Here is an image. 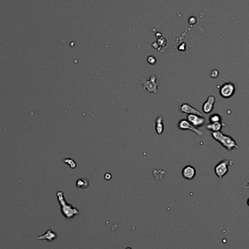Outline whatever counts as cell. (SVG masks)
<instances>
[{
    "mask_svg": "<svg viewBox=\"0 0 249 249\" xmlns=\"http://www.w3.org/2000/svg\"><path fill=\"white\" fill-rule=\"evenodd\" d=\"M187 120H188L193 126H194L197 128H199V127L202 126L205 123L204 117L197 115V114H188V116H187Z\"/></svg>",
    "mask_w": 249,
    "mask_h": 249,
    "instance_id": "52a82bcc",
    "label": "cell"
},
{
    "mask_svg": "<svg viewBox=\"0 0 249 249\" xmlns=\"http://www.w3.org/2000/svg\"><path fill=\"white\" fill-rule=\"evenodd\" d=\"M247 186H246V187H248V188H249V181H247Z\"/></svg>",
    "mask_w": 249,
    "mask_h": 249,
    "instance_id": "ffe728a7",
    "label": "cell"
},
{
    "mask_svg": "<svg viewBox=\"0 0 249 249\" xmlns=\"http://www.w3.org/2000/svg\"><path fill=\"white\" fill-rule=\"evenodd\" d=\"M179 109H180L181 112L184 113V114H197V115L199 116H202V113H200L197 109H194V107H192V106H190L189 104H188V103H184L181 105Z\"/></svg>",
    "mask_w": 249,
    "mask_h": 249,
    "instance_id": "30bf717a",
    "label": "cell"
},
{
    "mask_svg": "<svg viewBox=\"0 0 249 249\" xmlns=\"http://www.w3.org/2000/svg\"><path fill=\"white\" fill-rule=\"evenodd\" d=\"M211 136L214 140L219 142L221 145L228 151H232L235 149H239V146L236 141L229 135L224 134L222 131L211 132Z\"/></svg>",
    "mask_w": 249,
    "mask_h": 249,
    "instance_id": "6da1fadb",
    "label": "cell"
},
{
    "mask_svg": "<svg viewBox=\"0 0 249 249\" xmlns=\"http://www.w3.org/2000/svg\"><path fill=\"white\" fill-rule=\"evenodd\" d=\"M196 175V170L192 165H187L182 170V176L187 180H192Z\"/></svg>",
    "mask_w": 249,
    "mask_h": 249,
    "instance_id": "9c48e42d",
    "label": "cell"
},
{
    "mask_svg": "<svg viewBox=\"0 0 249 249\" xmlns=\"http://www.w3.org/2000/svg\"><path fill=\"white\" fill-rule=\"evenodd\" d=\"M112 175H111L110 174H109V173H107V174H105V176H104V179H106V180H111V179H112Z\"/></svg>",
    "mask_w": 249,
    "mask_h": 249,
    "instance_id": "d6986e66",
    "label": "cell"
},
{
    "mask_svg": "<svg viewBox=\"0 0 249 249\" xmlns=\"http://www.w3.org/2000/svg\"><path fill=\"white\" fill-rule=\"evenodd\" d=\"M147 61L150 63V64H151V65L155 64V63H156V58H154V56H149V58H147Z\"/></svg>",
    "mask_w": 249,
    "mask_h": 249,
    "instance_id": "ac0fdd59",
    "label": "cell"
},
{
    "mask_svg": "<svg viewBox=\"0 0 249 249\" xmlns=\"http://www.w3.org/2000/svg\"><path fill=\"white\" fill-rule=\"evenodd\" d=\"M223 126H225V124L222 123V122H219V123H209L207 125L206 128L211 132H218V131H221Z\"/></svg>",
    "mask_w": 249,
    "mask_h": 249,
    "instance_id": "8fae6325",
    "label": "cell"
},
{
    "mask_svg": "<svg viewBox=\"0 0 249 249\" xmlns=\"http://www.w3.org/2000/svg\"><path fill=\"white\" fill-rule=\"evenodd\" d=\"M219 71L218 70H216V69H214V70H213L211 72V77H212V78H217L218 77H219Z\"/></svg>",
    "mask_w": 249,
    "mask_h": 249,
    "instance_id": "e0dca14e",
    "label": "cell"
},
{
    "mask_svg": "<svg viewBox=\"0 0 249 249\" xmlns=\"http://www.w3.org/2000/svg\"><path fill=\"white\" fill-rule=\"evenodd\" d=\"M178 128L180 130H189V131H192L194 133L197 134L198 136H202L203 135V132L200 130H199L198 128H195L194 126H193L188 120H182L179 121V124H178Z\"/></svg>",
    "mask_w": 249,
    "mask_h": 249,
    "instance_id": "8992f818",
    "label": "cell"
},
{
    "mask_svg": "<svg viewBox=\"0 0 249 249\" xmlns=\"http://www.w3.org/2000/svg\"><path fill=\"white\" fill-rule=\"evenodd\" d=\"M235 92V86L232 83H224L219 89V93L224 98H230Z\"/></svg>",
    "mask_w": 249,
    "mask_h": 249,
    "instance_id": "5b68a950",
    "label": "cell"
},
{
    "mask_svg": "<svg viewBox=\"0 0 249 249\" xmlns=\"http://www.w3.org/2000/svg\"><path fill=\"white\" fill-rule=\"evenodd\" d=\"M90 185V182L86 179H80L76 182V187L80 189H87Z\"/></svg>",
    "mask_w": 249,
    "mask_h": 249,
    "instance_id": "4fadbf2b",
    "label": "cell"
},
{
    "mask_svg": "<svg viewBox=\"0 0 249 249\" xmlns=\"http://www.w3.org/2000/svg\"><path fill=\"white\" fill-rule=\"evenodd\" d=\"M209 122H210V123L222 122V117H221V115H219V114H212V115L210 116V117H209Z\"/></svg>",
    "mask_w": 249,
    "mask_h": 249,
    "instance_id": "9a60e30c",
    "label": "cell"
},
{
    "mask_svg": "<svg viewBox=\"0 0 249 249\" xmlns=\"http://www.w3.org/2000/svg\"><path fill=\"white\" fill-rule=\"evenodd\" d=\"M141 84L143 85L144 90H145L146 92L153 93H157L159 83L155 75H151L149 80H147L146 78H144L141 80Z\"/></svg>",
    "mask_w": 249,
    "mask_h": 249,
    "instance_id": "3957f363",
    "label": "cell"
},
{
    "mask_svg": "<svg viewBox=\"0 0 249 249\" xmlns=\"http://www.w3.org/2000/svg\"><path fill=\"white\" fill-rule=\"evenodd\" d=\"M162 121H163V117L160 116L156 120V131H157V134L160 135L162 133L164 129L163 124H162Z\"/></svg>",
    "mask_w": 249,
    "mask_h": 249,
    "instance_id": "7c38bea8",
    "label": "cell"
},
{
    "mask_svg": "<svg viewBox=\"0 0 249 249\" xmlns=\"http://www.w3.org/2000/svg\"><path fill=\"white\" fill-rule=\"evenodd\" d=\"M247 204H248V205L249 206V198L248 199V200H247Z\"/></svg>",
    "mask_w": 249,
    "mask_h": 249,
    "instance_id": "44dd1931",
    "label": "cell"
},
{
    "mask_svg": "<svg viewBox=\"0 0 249 249\" xmlns=\"http://www.w3.org/2000/svg\"><path fill=\"white\" fill-rule=\"evenodd\" d=\"M63 162L67 164L68 165H69V167H70L71 168H72V169H74V168H75L76 167H77V163H76L75 160L72 158L64 159V160H63Z\"/></svg>",
    "mask_w": 249,
    "mask_h": 249,
    "instance_id": "2e32d148",
    "label": "cell"
},
{
    "mask_svg": "<svg viewBox=\"0 0 249 249\" xmlns=\"http://www.w3.org/2000/svg\"><path fill=\"white\" fill-rule=\"evenodd\" d=\"M215 101H216V98L213 95H210L208 97L207 100L202 105V111L205 114H210L213 111Z\"/></svg>",
    "mask_w": 249,
    "mask_h": 249,
    "instance_id": "ba28073f",
    "label": "cell"
},
{
    "mask_svg": "<svg viewBox=\"0 0 249 249\" xmlns=\"http://www.w3.org/2000/svg\"><path fill=\"white\" fill-rule=\"evenodd\" d=\"M55 237H56L55 233H54L53 232H52L51 230H47L45 235L39 237V238H37V239H47L48 240L51 241L55 239Z\"/></svg>",
    "mask_w": 249,
    "mask_h": 249,
    "instance_id": "5bb4252c",
    "label": "cell"
},
{
    "mask_svg": "<svg viewBox=\"0 0 249 249\" xmlns=\"http://www.w3.org/2000/svg\"><path fill=\"white\" fill-rule=\"evenodd\" d=\"M57 197H58V202L61 205V213L66 219H69L73 218L74 216H77L80 213L78 209L72 206V205L68 203L64 198L63 192L61 191H59L57 192Z\"/></svg>",
    "mask_w": 249,
    "mask_h": 249,
    "instance_id": "7a4b0ae2",
    "label": "cell"
},
{
    "mask_svg": "<svg viewBox=\"0 0 249 249\" xmlns=\"http://www.w3.org/2000/svg\"><path fill=\"white\" fill-rule=\"evenodd\" d=\"M233 163V161L223 160L220 161L214 168V173L219 179H222L228 173L229 166Z\"/></svg>",
    "mask_w": 249,
    "mask_h": 249,
    "instance_id": "277c9868",
    "label": "cell"
}]
</instances>
